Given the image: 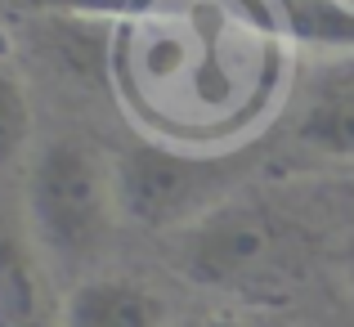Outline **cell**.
Masks as SVG:
<instances>
[{
    "instance_id": "cell-1",
    "label": "cell",
    "mask_w": 354,
    "mask_h": 327,
    "mask_svg": "<svg viewBox=\"0 0 354 327\" xmlns=\"http://www.w3.org/2000/svg\"><path fill=\"white\" fill-rule=\"evenodd\" d=\"M23 220L54 274L86 278L117 233V157L86 135H54L23 175Z\"/></svg>"
},
{
    "instance_id": "cell-2",
    "label": "cell",
    "mask_w": 354,
    "mask_h": 327,
    "mask_svg": "<svg viewBox=\"0 0 354 327\" xmlns=\"http://www.w3.org/2000/svg\"><path fill=\"white\" fill-rule=\"evenodd\" d=\"M171 260L193 287L238 301H278L305 278L310 242L274 207L229 198L175 233Z\"/></svg>"
},
{
    "instance_id": "cell-3",
    "label": "cell",
    "mask_w": 354,
    "mask_h": 327,
    "mask_svg": "<svg viewBox=\"0 0 354 327\" xmlns=\"http://www.w3.org/2000/svg\"><path fill=\"white\" fill-rule=\"evenodd\" d=\"M247 153H198L166 139H135L117 153L121 220L153 233H180L220 202L238 198Z\"/></svg>"
},
{
    "instance_id": "cell-4",
    "label": "cell",
    "mask_w": 354,
    "mask_h": 327,
    "mask_svg": "<svg viewBox=\"0 0 354 327\" xmlns=\"http://www.w3.org/2000/svg\"><path fill=\"white\" fill-rule=\"evenodd\" d=\"M0 327H63L54 269L41 256L23 207L0 198Z\"/></svg>"
},
{
    "instance_id": "cell-5",
    "label": "cell",
    "mask_w": 354,
    "mask_h": 327,
    "mask_svg": "<svg viewBox=\"0 0 354 327\" xmlns=\"http://www.w3.org/2000/svg\"><path fill=\"white\" fill-rule=\"evenodd\" d=\"M292 144L319 162L354 166V54L328 63L292 117Z\"/></svg>"
},
{
    "instance_id": "cell-6",
    "label": "cell",
    "mask_w": 354,
    "mask_h": 327,
    "mask_svg": "<svg viewBox=\"0 0 354 327\" xmlns=\"http://www.w3.org/2000/svg\"><path fill=\"white\" fill-rule=\"evenodd\" d=\"M63 327H171V305L144 278L95 269L68 287Z\"/></svg>"
},
{
    "instance_id": "cell-7",
    "label": "cell",
    "mask_w": 354,
    "mask_h": 327,
    "mask_svg": "<svg viewBox=\"0 0 354 327\" xmlns=\"http://www.w3.org/2000/svg\"><path fill=\"white\" fill-rule=\"evenodd\" d=\"M274 5L292 41L354 54V5L346 0H274Z\"/></svg>"
},
{
    "instance_id": "cell-8",
    "label": "cell",
    "mask_w": 354,
    "mask_h": 327,
    "mask_svg": "<svg viewBox=\"0 0 354 327\" xmlns=\"http://www.w3.org/2000/svg\"><path fill=\"white\" fill-rule=\"evenodd\" d=\"M36 153V112L23 77L9 59H0V175L27 166Z\"/></svg>"
},
{
    "instance_id": "cell-9",
    "label": "cell",
    "mask_w": 354,
    "mask_h": 327,
    "mask_svg": "<svg viewBox=\"0 0 354 327\" xmlns=\"http://www.w3.org/2000/svg\"><path fill=\"white\" fill-rule=\"evenodd\" d=\"M23 5L41 9V14H63V18H130L148 14L162 0H23Z\"/></svg>"
},
{
    "instance_id": "cell-10",
    "label": "cell",
    "mask_w": 354,
    "mask_h": 327,
    "mask_svg": "<svg viewBox=\"0 0 354 327\" xmlns=\"http://www.w3.org/2000/svg\"><path fill=\"white\" fill-rule=\"evenodd\" d=\"M184 327H251L247 319H234V314H207V319H193Z\"/></svg>"
}]
</instances>
